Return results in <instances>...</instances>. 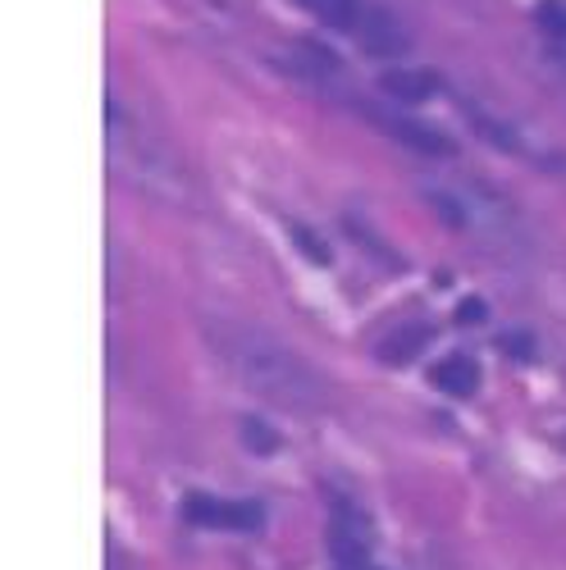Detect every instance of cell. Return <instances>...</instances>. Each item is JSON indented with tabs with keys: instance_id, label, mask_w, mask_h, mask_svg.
Listing matches in <instances>:
<instances>
[{
	"instance_id": "17",
	"label": "cell",
	"mask_w": 566,
	"mask_h": 570,
	"mask_svg": "<svg viewBox=\"0 0 566 570\" xmlns=\"http://www.w3.org/2000/svg\"><path fill=\"white\" fill-rule=\"evenodd\" d=\"M302 6H311V0H302Z\"/></svg>"
},
{
	"instance_id": "15",
	"label": "cell",
	"mask_w": 566,
	"mask_h": 570,
	"mask_svg": "<svg viewBox=\"0 0 566 570\" xmlns=\"http://www.w3.org/2000/svg\"><path fill=\"white\" fill-rule=\"evenodd\" d=\"M502 347H507V352H511V356H521V361H526V356H530V352H535V347H530V338H526V334H511V338H502Z\"/></svg>"
},
{
	"instance_id": "9",
	"label": "cell",
	"mask_w": 566,
	"mask_h": 570,
	"mask_svg": "<svg viewBox=\"0 0 566 570\" xmlns=\"http://www.w3.org/2000/svg\"><path fill=\"white\" fill-rule=\"evenodd\" d=\"M243 443H247L252 452H261V456H274V452H279V434L270 430L265 420H256V415L243 420Z\"/></svg>"
},
{
	"instance_id": "3",
	"label": "cell",
	"mask_w": 566,
	"mask_h": 570,
	"mask_svg": "<svg viewBox=\"0 0 566 570\" xmlns=\"http://www.w3.org/2000/svg\"><path fill=\"white\" fill-rule=\"evenodd\" d=\"M329 548H334L339 566H365L370 561V520L352 502H334L329 515Z\"/></svg>"
},
{
	"instance_id": "2",
	"label": "cell",
	"mask_w": 566,
	"mask_h": 570,
	"mask_svg": "<svg viewBox=\"0 0 566 570\" xmlns=\"http://www.w3.org/2000/svg\"><path fill=\"white\" fill-rule=\"evenodd\" d=\"M183 515L202 530H238V534L261 530V520H265L261 502H228V498H211V493H187Z\"/></svg>"
},
{
	"instance_id": "16",
	"label": "cell",
	"mask_w": 566,
	"mask_h": 570,
	"mask_svg": "<svg viewBox=\"0 0 566 570\" xmlns=\"http://www.w3.org/2000/svg\"><path fill=\"white\" fill-rule=\"evenodd\" d=\"M339 570H374V566H370V561H365V566H339Z\"/></svg>"
},
{
	"instance_id": "8",
	"label": "cell",
	"mask_w": 566,
	"mask_h": 570,
	"mask_svg": "<svg viewBox=\"0 0 566 570\" xmlns=\"http://www.w3.org/2000/svg\"><path fill=\"white\" fill-rule=\"evenodd\" d=\"M361 46L370 56H402L411 41H407V32L389 14H365L361 19Z\"/></svg>"
},
{
	"instance_id": "4",
	"label": "cell",
	"mask_w": 566,
	"mask_h": 570,
	"mask_svg": "<svg viewBox=\"0 0 566 570\" xmlns=\"http://www.w3.org/2000/svg\"><path fill=\"white\" fill-rule=\"evenodd\" d=\"M361 115H365L370 124H380L389 137H398L402 147L420 151V156H452V141H448L439 128H430V124H416V119H407V115H389V110H380V106H361Z\"/></svg>"
},
{
	"instance_id": "11",
	"label": "cell",
	"mask_w": 566,
	"mask_h": 570,
	"mask_svg": "<svg viewBox=\"0 0 566 570\" xmlns=\"http://www.w3.org/2000/svg\"><path fill=\"white\" fill-rule=\"evenodd\" d=\"M539 28L557 41H566V0H539V10H535Z\"/></svg>"
},
{
	"instance_id": "13",
	"label": "cell",
	"mask_w": 566,
	"mask_h": 570,
	"mask_svg": "<svg viewBox=\"0 0 566 570\" xmlns=\"http://www.w3.org/2000/svg\"><path fill=\"white\" fill-rule=\"evenodd\" d=\"M293 243L306 252V261H311V265H329V261H334V256H329V247L320 243V237H315L311 228H302V224L293 228Z\"/></svg>"
},
{
	"instance_id": "1",
	"label": "cell",
	"mask_w": 566,
	"mask_h": 570,
	"mask_svg": "<svg viewBox=\"0 0 566 570\" xmlns=\"http://www.w3.org/2000/svg\"><path fill=\"white\" fill-rule=\"evenodd\" d=\"M215 347L228 361V370L238 374L252 393L270 397L274 406L297 411V415L320 406L324 389H320V379L311 374V365L283 343H274L270 334H261V328H243V324L215 328Z\"/></svg>"
},
{
	"instance_id": "7",
	"label": "cell",
	"mask_w": 566,
	"mask_h": 570,
	"mask_svg": "<svg viewBox=\"0 0 566 570\" xmlns=\"http://www.w3.org/2000/svg\"><path fill=\"white\" fill-rule=\"evenodd\" d=\"M435 389L448 397H476L480 393V365L470 356H443L435 365Z\"/></svg>"
},
{
	"instance_id": "14",
	"label": "cell",
	"mask_w": 566,
	"mask_h": 570,
	"mask_svg": "<svg viewBox=\"0 0 566 570\" xmlns=\"http://www.w3.org/2000/svg\"><path fill=\"white\" fill-rule=\"evenodd\" d=\"M457 320H461V324H480V320H485V302H461V306H457Z\"/></svg>"
},
{
	"instance_id": "12",
	"label": "cell",
	"mask_w": 566,
	"mask_h": 570,
	"mask_svg": "<svg viewBox=\"0 0 566 570\" xmlns=\"http://www.w3.org/2000/svg\"><path fill=\"white\" fill-rule=\"evenodd\" d=\"M430 206L443 215V224H448V228H466V224H470V210H466L461 202L443 197V193H430Z\"/></svg>"
},
{
	"instance_id": "6",
	"label": "cell",
	"mask_w": 566,
	"mask_h": 570,
	"mask_svg": "<svg viewBox=\"0 0 566 570\" xmlns=\"http://www.w3.org/2000/svg\"><path fill=\"white\" fill-rule=\"evenodd\" d=\"M430 338H435L430 324H402L380 347H374V356H380L384 365H407V361H416L424 347H430Z\"/></svg>"
},
{
	"instance_id": "5",
	"label": "cell",
	"mask_w": 566,
	"mask_h": 570,
	"mask_svg": "<svg viewBox=\"0 0 566 570\" xmlns=\"http://www.w3.org/2000/svg\"><path fill=\"white\" fill-rule=\"evenodd\" d=\"M380 87L389 91L393 101H402V106H420V101H430L439 91V78L430 69H389L380 78Z\"/></svg>"
},
{
	"instance_id": "10",
	"label": "cell",
	"mask_w": 566,
	"mask_h": 570,
	"mask_svg": "<svg viewBox=\"0 0 566 570\" xmlns=\"http://www.w3.org/2000/svg\"><path fill=\"white\" fill-rule=\"evenodd\" d=\"M311 10H315L324 23H334V28L357 23V0H311Z\"/></svg>"
}]
</instances>
